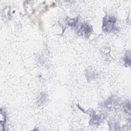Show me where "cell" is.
I'll return each instance as SVG.
<instances>
[{"instance_id": "cell-1", "label": "cell", "mask_w": 131, "mask_h": 131, "mask_svg": "<svg viewBox=\"0 0 131 131\" xmlns=\"http://www.w3.org/2000/svg\"><path fill=\"white\" fill-rule=\"evenodd\" d=\"M116 23V18L113 16H106L103 19L102 30L105 32H110L114 29Z\"/></svg>"}, {"instance_id": "cell-4", "label": "cell", "mask_w": 131, "mask_h": 131, "mask_svg": "<svg viewBox=\"0 0 131 131\" xmlns=\"http://www.w3.org/2000/svg\"><path fill=\"white\" fill-rule=\"evenodd\" d=\"M6 115L4 113V112H3L2 111V109L1 110V119H0V121H1V126L2 127H4V125L5 123L6 122Z\"/></svg>"}, {"instance_id": "cell-3", "label": "cell", "mask_w": 131, "mask_h": 131, "mask_svg": "<svg viewBox=\"0 0 131 131\" xmlns=\"http://www.w3.org/2000/svg\"><path fill=\"white\" fill-rule=\"evenodd\" d=\"M47 98V95L45 93H41L40 94L38 99H37V103L38 105H41L43 104L46 101Z\"/></svg>"}, {"instance_id": "cell-5", "label": "cell", "mask_w": 131, "mask_h": 131, "mask_svg": "<svg viewBox=\"0 0 131 131\" xmlns=\"http://www.w3.org/2000/svg\"><path fill=\"white\" fill-rule=\"evenodd\" d=\"M124 62L127 64H128V66L130 65V57H129V56H128L127 55H126L124 58Z\"/></svg>"}, {"instance_id": "cell-2", "label": "cell", "mask_w": 131, "mask_h": 131, "mask_svg": "<svg viewBox=\"0 0 131 131\" xmlns=\"http://www.w3.org/2000/svg\"><path fill=\"white\" fill-rule=\"evenodd\" d=\"M92 31V28L91 26L86 24H82L79 28L77 33L79 35L84 36L85 37H88L91 34Z\"/></svg>"}]
</instances>
